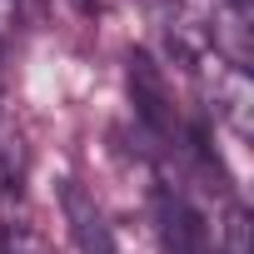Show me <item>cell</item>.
<instances>
[{
	"instance_id": "1",
	"label": "cell",
	"mask_w": 254,
	"mask_h": 254,
	"mask_svg": "<svg viewBox=\"0 0 254 254\" xmlns=\"http://www.w3.org/2000/svg\"><path fill=\"white\" fill-rule=\"evenodd\" d=\"M155 224L170 254H209V224L199 219V209L180 194V190H160L155 194Z\"/></svg>"
},
{
	"instance_id": "2",
	"label": "cell",
	"mask_w": 254,
	"mask_h": 254,
	"mask_svg": "<svg viewBox=\"0 0 254 254\" xmlns=\"http://www.w3.org/2000/svg\"><path fill=\"white\" fill-rule=\"evenodd\" d=\"M209 40L229 60V70H249V40H254L249 0H209Z\"/></svg>"
},
{
	"instance_id": "3",
	"label": "cell",
	"mask_w": 254,
	"mask_h": 254,
	"mask_svg": "<svg viewBox=\"0 0 254 254\" xmlns=\"http://www.w3.org/2000/svg\"><path fill=\"white\" fill-rule=\"evenodd\" d=\"M130 95H135L140 120L150 125L155 135H170V130H175L170 85H165V75H160V65H155L150 55H130Z\"/></svg>"
},
{
	"instance_id": "4",
	"label": "cell",
	"mask_w": 254,
	"mask_h": 254,
	"mask_svg": "<svg viewBox=\"0 0 254 254\" xmlns=\"http://www.w3.org/2000/svg\"><path fill=\"white\" fill-rule=\"evenodd\" d=\"M60 199H65V219H70V234H75L80 254H115V234H110V224H105L100 204H95L75 180H65Z\"/></svg>"
},
{
	"instance_id": "5",
	"label": "cell",
	"mask_w": 254,
	"mask_h": 254,
	"mask_svg": "<svg viewBox=\"0 0 254 254\" xmlns=\"http://www.w3.org/2000/svg\"><path fill=\"white\" fill-rule=\"evenodd\" d=\"M249 209L244 204H229L224 224H219V254H249Z\"/></svg>"
},
{
	"instance_id": "6",
	"label": "cell",
	"mask_w": 254,
	"mask_h": 254,
	"mask_svg": "<svg viewBox=\"0 0 254 254\" xmlns=\"http://www.w3.org/2000/svg\"><path fill=\"white\" fill-rule=\"evenodd\" d=\"M150 5H165V0H150Z\"/></svg>"
}]
</instances>
